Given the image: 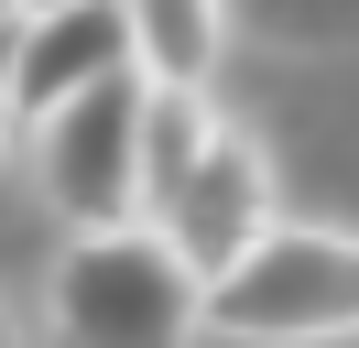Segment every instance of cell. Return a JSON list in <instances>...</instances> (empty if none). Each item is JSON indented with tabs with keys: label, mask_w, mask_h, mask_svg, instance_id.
I'll use <instances>...</instances> for the list:
<instances>
[{
	"label": "cell",
	"mask_w": 359,
	"mask_h": 348,
	"mask_svg": "<svg viewBox=\"0 0 359 348\" xmlns=\"http://www.w3.org/2000/svg\"><path fill=\"white\" fill-rule=\"evenodd\" d=\"M0 348H11V316H0Z\"/></svg>",
	"instance_id": "30bf717a"
},
{
	"label": "cell",
	"mask_w": 359,
	"mask_h": 348,
	"mask_svg": "<svg viewBox=\"0 0 359 348\" xmlns=\"http://www.w3.org/2000/svg\"><path fill=\"white\" fill-rule=\"evenodd\" d=\"M207 337H240V348H337V337H359V229L283 218L240 272L207 283Z\"/></svg>",
	"instance_id": "7a4b0ae2"
},
{
	"label": "cell",
	"mask_w": 359,
	"mask_h": 348,
	"mask_svg": "<svg viewBox=\"0 0 359 348\" xmlns=\"http://www.w3.org/2000/svg\"><path fill=\"white\" fill-rule=\"evenodd\" d=\"M109 76H142L120 0H55V11L11 22V98H22L33 130H44L55 109H76L88 87H109Z\"/></svg>",
	"instance_id": "5b68a950"
},
{
	"label": "cell",
	"mask_w": 359,
	"mask_h": 348,
	"mask_svg": "<svg viewBox=\"0 0 359 348\" xmlns=\"http://www.w3.org/2000/svg\"><path fill=\"white\" fill-rule=\"evenodd\" d=\"M229 22L250 44H272V55H337V44H359V0H229Z\"/></svg>",
	"instance_id": "52a82bcc"
},
{
	"label": "cell",
	"mask_w": 359,
	"mask_h": 348,
	"mask_svg": "<svg viewBox=\"0 0 359 348\" xmlns=\"http://www.w3.org/2000/svg\"><path fill=\"white\" fill-rule=\"evenodd\" d=\"M44 316L66 348H196L207 337V272L153 229H76L55 250V283H44Z\"/></svg>",
	"instance_id": "6da1fadb"
},
{
	"label": "cell",
	"mask_w": 359,
	"mask_h": 348,
	"mask_svg": "<svg viewBox=\"0 0 359 348\" xmlns=\"http://www.w3.org/2000/svg\"><path fill=\"white\" fill-rule=\"evenodd\" d=\"M22 130V98H11V33H0V142Z\"/></svg>",
	"instance_id": "ba28073f"
},
{
	"label": "cell",
	"mask_w": 359,
	"mask_h": 348,
	"mask_svg": "<svg viewBox=\"0 0 359 348\" xmlns=\"http://www.w3.org/2000/svg\"><path fill=\"white\" fill-rule=\"evenodd\" d=\"M0 11H11V22H22V11H55V0H0Z\"/></svg>",
	"instance_id": "9c48e42d"
},
{
	"label": "cell",
	"mask_w": 359,
	"mask_h": 348,
	"mask_svg": "<svg viewBox=\"0 0 359 348\" xmlns=\"http://www.w3.org/2000/svg\"><path fill=\"white\" fill-rule=\"evenodd\" d=\"M153 229L175 239V250L196 261L207 283H218V272H240V261L262 250L272 229H283V196H272V152L250 142V130H229V120H218V142L185 163V185L153 207Z\"/></svg>",
	"instance_id": "277c9868"
},
{
	"label": "cell",
	"mask_w": 359,
	"mask_h": 348,
	"mask_svg": "<svg viewBox=\"0 0 359 348\" xmlns=\"http://www.w3.org/2000/svg\"><path fill=\"white\" fill-rule=\"evenodd\" d=\"M142 130H153V76H109L33 130V174H44V207L66 229H131L142 218V196H153Z\"/></svg>",
	"instance_id": "3957f363"
},
{
	"label": "cell",
	"mask_w": 359,
	"mask_h": 348,
	"mask_svg": "<svg viewBox=\"0 0 359 348\" xmlns=\"http://www.w3.org/2000/svg\"><path fill=\"white\" fill-rule=\"evenodd\" d=\"M120 11H131V55H142L153 87H207L229 33H240L229 0H120Z\"/></svg>",
	"instance_id": "8992f818"
},
{
	"label": "cell",
	"mask_w": 359,
	"mask_h": 348,
	"mask_svg": "<svg viewBox=\"0 0 359 348\" xmlns=\"http://www.w3.org/2000/svg\"><path fill=\"white\" fill-rule=\"evenodd\" d=\"M0 22H11V11H0Z\"/></svg>",
	"instance_id": "8fae6325"
}]
</instances>
